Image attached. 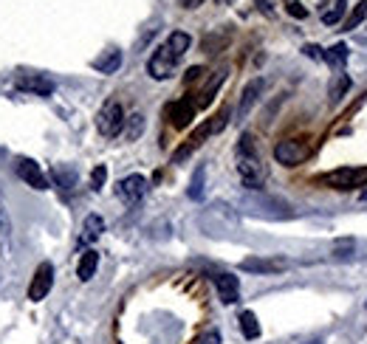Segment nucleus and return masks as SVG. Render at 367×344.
<instances>
[{
  "mask_svg": "<svg viewBox=\"0 0 367 344\" xmlns=\"http://www.w3.org/2000/svg\"><path fill=\"white\" fill-rule=\"evenodd\" d=\"M192 40L187 31H172V34L167 37V43H161L156 51H152L150 62H147V71L152 79H170L175 65H178V59L190 51Z\"/></svg>",
  "mask_w": 367,
  "mask_h": 344,
  "instance_id": "obj_1",
  "label": "nucleus"
},
{
  "mask_svg": "<svg viewBox=\"0 0 367 344\" xmlns=\"http://www.w3.org/2000/svg\"><path fill=\"white\" fill-rule=\"evenodd\" d=\"M235 161H237V175L243 181V186L249 190H260L263 181H266V167L260 161V152L257 144L252 139V133H243L237 147H235Z\"/></svg>",
  "mask_w": 367,
  "mask_h": 344,
  "instance_id": "obj_2",
  "label": "nucleus"
},
{
  "mask_svg": "<svg viewBox=\"0 0 367 344\" xmlns=\"http://www.w3.org/2000/svg\"><path fill=\"white\" fill-rule=\"evenodd\" d=\"M226 124H229V108H224L218 116H212L209 121H204L201 128H198V130L190 136V141H187V144H184V147H181V150L172 155V161H184V159H187V155H190L192 150H198V147H201V144H204L209 136L221 133V130L226 128Z\"/></svg>",
  "mask_w": 367,
  "mask_h": 344,
  "instance_id": "obj_3",
  "label": "nucleus"
},
{
  "mask_svg": "<svg viewBox=\"0 0 367 344\" xmlns=\"http://www.w3.org/2000/svg\"><path fill=\"white\" fill-rule=\"evenodd\" d=\"M125 108H121L116 99H108L102 108H99V113H97V128H99V133L102 136H108V139H113V136H119L121 133V128H125Z\"/></svg>",
  "mask_w": 367,
  "mask_h": 344,
  "instance_id": "obj_4",
  "label": "nucleus"
},
{
  "mask_svg": "<svg viewBox=\"0 0 367 344\" xmlns=\"http://www.w3.org/2000/svg\"><path fill=\"white\" fill-rule=\"evenodd\" d=\"M308 155H311V147L302 139H286L274 147V159H277V164H283V167H297L308 159Z\"/></svg>",
  "mask_w": 367,
  "mask_h": 344,
  "instance_id": "obj_5",
  "label": "nucleus"
},
{
  "mask_svg": "<svg viewBox=\"0 0 367 344\" xmlns=\"http://www.w3.org/2000/svg\"><path fill=\"white\" fill-rule=\"evenodd\" d=\"M328 186H336V190H356V186L367 183V170H356V167H345V170H336L330 175L322 178Z\"/></svg>",
  "mask_w": 367,
  "mask_h": 344,
  "instance_id": "obj_6",
  "label": "nucleus"
},
{
  "mask_svg": "<svg viewBox=\"0 0 367 344\" xmlns=\"http://www.w3.org/2000/svg\"><path fill=\"white\" fill-rule=\"evenodd\" d=\"M51 285H54V265L51 263H40V268L32 276V285H28V299H32V302L46 299Z\"/></svg>",
  "mask_w": 367,
  "mask_h": 344,
  "instance_id": "obj_7",
  "label": "nucleus"
},
{
  "mask_svg": "<svg viewBox=\"0 0 367 344\" xmlns=\"http://www.w3.org/2000/svg\"><path fill=\"white\" fill-rule=\"evenodd\" d=\"M116 195L125 201V203H139L144 195H147V181L141 175H128L121 178L119 186H116Z\"/></svg>",
  "mask_w": 367,
  "mask_h": 344,
  "instance_id": "obj_8",
  "label": "nucleus"
},
{
  "mask_svg": "<svg viewBox=\"0 0 367 344\" xmlns=\"http://www.w3.org/2000/svg\"><path fill=\"white\" fill-rule=\"evenodd\" d=\"M195 102L192 99H178V102H172L170 108H167V119H170V124L175 130H184L187 124L195 119Z\"/></svg>",
  "mask_w": 367,
  "mask_h": 344,
  "instance_id": "obj_9",
  "label": "nucleus"
},
{
  "mask_svg": "<svg viewBox=\"0 0 367 344\" xmlns=\"http://www.w3.org/2000/svg\"><path fill=\"white\" fill-rule=\"evenodd\" d=\"M17 175H20V181H26L28 186H34V190H48L46 175L40 172V167H37L34 161L20 159V161H17Z\"/></svg>",
  "mask_w": 367,
  "mask_h": 344,
  "instance_id": "obj_10",
  "label": "nucleus"
},
{
  "mask_svg": "<svg viewBox=\"0 0 367 344\" xmlns=\"http://www.w3.org/2000/svg\"><path fill=\"white\" fill-rule=\"evenodd\" d=\"M215 288H218V296H221L224 305L237 302V294H240L237 276H232V274H218V276H215Z\"/></svg>",
  "mask_w": 367,
  "mask_h": 344,
  "instance_id": "obj_11",
  "label": "nucleus"
},
{
  "mask_svg": "<svg viewBox=\"0 0 367 344\" xmlns=\"http://www.w3.org/2000/svg\"><path fill=\"white\" fill-rule=\"evenodd\" d=\"M260 90H263V79H252L246 85V90H243V97H240V105H237V119H246L260 97Z\"/></svg>",
  "mask_w": 367,
  "mask_h": 344,
  "instance_id": "obj_12",
  "label": "nucleus"
},
{
  "mask_svg": "<svg viewBox=\"0 0 367 344\" xmlns=\"http://www.w3.org/2000/svg\"><path fill=\"white\" fill-rule=\"evenodd\" d=\"M243 271H255V274H277L286 268L283 260H260V257H249V260H243L240 263Z\"/></svg>",
  "mask_w": 367,
  "mask_h": 344,
  "instance_id": "obj_13",
  "label": "nucleus"
},
{
  "mask_svg": "<svg viewBox=\"0 0 367 344\" xmlns=\"http://www.w3.org/2000/svg\"><path fill=\"white\" fill-rule=\"evenodd\" d=\"M97 265H99V254L94 252V248H88V252L79 257V265H77V276L82 279V283H88L90 276L97 274Z\"/></svg>",
  "mask_w": 367,
  "mask_h": 344,
  "instance_id": "obj_14",
  "label": "nucleus"
},
{
  "mask_svg": "<svg viewBox=\"0 0 367 344\" xmlns=\"http://www.w3.org/2000/svg\"><path fill=\"white\" fill-rule=\"evenodd\" d=\"M322 57H325V62H328V65H330L333 71H342V68H345V62H348V57H350V51H348L345 43H336V45H330Z\"/></svg>",
  "mask_w": 367,
  "mask_h": 344,
  "instance_id": "obj_15",
  "label": "nucleus"
},
{
  "mask_svg": "<svg viewBox=\"0 0 367 344\" xmlns=\"http://www.w3.org/2000/svg\"><path fill=\"white\" fill-rule=\"evenodd\" d=\"M17 88L20 90H28V93H37V97H48L54 90V85L43 77H26V79H17Z\"/></svg>",
  "mask_w": 367,
  "mask_h": 344,
  "instance_id": "obj_16",
  "label": "nucleus"
},
{
  "mask_svg": "<svg viewBox=\"0 0 367 344\" xmlns=\"http://www.w3.org/2000/svg\"><path fill=\"white\" fill-rule=\"evenodd\" d=\"M105 232V221L99 214H88L85 217V226H82V243H94L99 240V234Z\"/></svg>",
  "mask_w": 367,
  "mask_h": 344,
  "instance_id": "obj_17",
  "label": "nucleus"
},
{
  "mask_svg": "<svg viewBox=\"0 0 367 344\" xmlns=\"http://www.w3.org/2000/svg\"><path fill=\"white\" fill-rule=\"evenodd\" d=\"M348 90H350V77H348L345 71L333 74V82H330V88H328V99H330V102H339Z\"/></svg>",
  "mask_w": 367,
  "mask_h": 344,
  "instance_id": "obj_18",
  "label": "nucleus"
},
{
  "mask_svg": "<svg viewBox=\"0 0 367 344\" xmlns=\"http://www.w3.org/2000/svg\"><path fill=\"white\" fill-rule=\"evenodd\" d=\"M119 65H121V51H108V54H102L99 59H94V68H97L99 74H116Z\"/></svg>",
  "mask_w": 367,
  "mask_h": 344,
  "instance_id": "obj_19",
  "label": "nucleus"
},
{
  "mask_svg": "<svg viewBox=\"0 0 367 344\" xmlns=\"http://www.w3.org/2000/svg\"><path fill=\"white\" fill-rule=\"evenodd\" d=\"M224 79H226V68H224V71H218L215 77H212V82H209V85L204 88V93H201V99H195V108H206L212 99H215V90L221 88V82H224Z\"/></svg>",
  "mask_w": 367,
  "mask_h": 344,
  "instance_id": "obj_20",
  "label": "nucleus"
},
{
  "mask_svg": "<svg viewBox=\"0 0 367 344\" xmlns=\"http://www.w3.org/2000/svg\"><path fill=\"white\" fill-rule=\"evenodd\" d=\"M240 330H243L246 338H257L260 336V322H257V316L252 314V310H243V314H240Z\"/></svg>",
  "mask_w": 367,
  "mask_h": 344,
  "instance_id": "obj_21",
  "label": "nucleus"
},
{
  "mask_svg": "<svg viewBox=\"0 0 367 344\" xmlns=\"http://www.w3.org/2000/svg\"><path fill=\"white\" fill-rule=\"evenodd\" d=\"M364 17H367V0H359V3L353 6V12H350V17L342 23V28H345V31H353L356 26L364 23Z\"/></svg>",
  "mask_w": 367,
  "mask_h": 344,
  "instance_id": "obj_22",
  "label": "nucleus"
},
{
  "mask_svg": "<svg viewBox=\"0 0 367 344\" xmlns=\"http://www.w3.org/2000/svg\"><path fill=\"white\" fill-rule=\"evenodd\" d=\"M141 133H144V116L141 113H133L130 121H128V133L125 136H128V141H136Z\"/></svg>",
  "mask_w": 367,
  "mask_h": 344,
  "instance_id": "obj_23",
  "label": "nucleus"
},
{
  "mask_svg": "<svg viewBox=\"0 0 367 344\" xmlns=\"http://www.w3.org/2000/svg\"><path fill=\"white\" fill-rule=\"evenodd\" d=\"M342 14H345V0H336V6H333L330 12L322 14V23H325V26H333V23L342 20Z\"/></svg>",
  "mask_w": 367,
  "mask_h": 344,
  "instance_id": "obj_24",
  "label": "nucleus"
},
{
  "mask_svg": "<svg viewBox=\"0 0 367 344\" xmlns=\"http://www.w3.org/2000/svg\"><path fill=\"white\" fill-rule=\"evenodd\" d=\"M204 195V167L195 172V178H192V186H190V198H201Z\"/></svg>",
  "mask_w": 367,
  "mask_h": 344,
  "instance_id": "obj_25",
  "label": "nucleus"
},
{
  "mask_svg": "<svg viewBox=\"0 0 367 344\" xmlns=\"http://www.w3.org/2000/svg\"><path fill=\"white\" fill-rule=\"evenodd\" d=\"M105 178H108V167H97L94 172H90V186H94V190H102L105 186Z\"/></svg>",
  "mask_w": 367,
  "mask_h": 344,
  "instance_id": "obj_26",
  "label": "nucleus"
},
{
  "mask_svg": "<svg viewBox=\"0 0 367 344\" xmlns=\"http://www.w3.org/2000/svg\"><path fill=\"white\" fill-rule=\"evenodd\" d=\"M286 12H288L291 17H297V20H302V17H308V9H305L302 3H297V0H288V3H286Z\"/></svg>",
  "mask_w": 367,
  "mask_h": 344,
  "instance_id": "obj_27",
  "label": "nucleus"
},
{
  "mask_svg": "<svg viewBox=\"0 0 367 344\" xmlns=\"http://www.w3.org/2000/svg\"><path fill=\"white\" fill-rule=\"evenodd\" d=\"M201 77H204V68H201V65H195V68H190V71H187V77H184V82L190 85V82H195V79H201Z\"/></svg>",
  "mask_w": 367,
  "mask_h": 344,
  "instance_id": "obj_28",
  "label": "nucleus"
},
{
  "mask_svg": "<svg viewBox=\"0 0 367 344\" xmlns=\"http://www.w3.org/2000/svg\"><path fill=\"white\" fill-rule=\"evenodd\" d=\"M198 344H221V333H218V330H209Z\"/></svg>",
  "mask_w": 367,
  "mask_h": 344,
  "instance_id": "obj_29",
  "label": "nucleus"
},
{
  "mask_svg": "<svg viewBox=\"0 0 367 344\" xmlns=\"http://www.w3.org/2000/svg\"><path fill=\"white\" fill-rule=\"evenodd\" d=\"M302 51H305V57H311V59H322V48L319 45H305Z\"/></svg>",
  "mask_w": 367,
  "mask_h": 344,
  "instance_id": "obj_30",
  "label": "nucleus"
},
{
  "mask_svg": "<svg viewBox=\"0 0 367 344\" xmlns=\"http://www.w3.org/2000/svg\"><path fill=\"white\" fill-rule=\"evenodd\" d=\"M178 3H181L184 9H198V6L204 3V0H178Z\"/></svg>",
  "mask_w": 367,
  "mask_h": 344,
  "instance_id": "obj_31",
  "label": "nucleus"
},
{
  "mask_svg": "<svg viewBox=\"0 0 367 344\" xmlns=\"http://www.w3.org/2000/svg\"><path fill=\"white\" fill-rule=\"evenodd\" d=\"M232 3V0H218V6H229Z\"/></svg>",
  "mask_w": 367,
  "mask_h": 344,
  "instance_id": "obj_32",
  "label": "nucleus"
},
{
  "mask_svg": "<svg viewBox=\"0 0 367 344\" xmlns=\"http://www.w3.org/2000/svg\"><path fill=\"white\" fill-rule=\"evenodd\" d=\"M361 201H367V192H361Z\"/></svg>",
  "mask_w": 367,
  "mask_h": 344,
  "instance_id": "obj_33",
  "label": "nucleus"
},
{
  "mask_svg": "<svg viewBox=\"0 0 367 344\" xmlns=\"http://www.w3.org/2000/svg\"><path fill=\"white\" fill-rule=\"evenodd\" d=\"M311 344H322V341H311Z\"/></svg>",
  "mask_w": 367,
  "mask_h": 344,
  "instance_id": "obj_34",
  "label": "nucleus"
},
{
  "mask_svg": "<svg viewBox=\"0 0 367 344\" xmlns=\"http://www.w3.org/2000/svg\"><path fill=\"white\" fill-rule=\"evenodd\" d=\"M286 3H288V0H286Z\"/></svg>",
  "mask_w": 367,
  "mask_h": 344,
  "instance_id": "obj_35",
  "label": "nucleus"
}]
</instances>
